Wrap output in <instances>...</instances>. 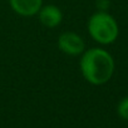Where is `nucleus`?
Wrapping results in <instances>:
<instances>
[{
    "label": "nucleus",
    "instance_id": "nucleus-4",
    "mask_svg": "<svg viewBox=\"0 0 128 128\" xmlns=\"http://www.w3.org/2000/svg\"><path fill=\"white\" fill-rule=\"evenodd\" d=\"M36 15L40 24L48 29H54L59 26L63 22V12L55 4H43Z\"/></svg>",
    "mask_w": 128,
    "mask_h": 128
},
{
    "label": "nucleus",
    "instance_id": "nucleus-2",
    "mask_svg": "<svg viewBox=\"0 0 128 128\" xmlns=\"http://www.w3.org/2000/svg\"><path fill=\"white\" fill-rule=\"evenodd\" d=\"M87 29L90 38L100 45L113 44L119 35V25L117 20L112 14L104 10H98L89 16Z\"/></svg>",
    "mask_w": 128,
    "mask_h": 128
},
{
    "label": "nucleus",
    "instance_id": "nucleus-1",
    "mask_svg": "<svg viewBox=\"0 0 128 128\" xmlns=\"http://www.w3.org/2000/svg\"><path fill=\"white\" fill-rule=\"evenodd\" d=\"M79 69L88 83L103 86L108 83L114 74V58L108 50L100 46H93L80 54Z\"/></svg>",
    "mask_w": 128,
    "mask_h": 128
},
{
    "label": "nucleus",
    "instance_id": "nucleus-6",
    "mask_svg": "<svg viewBox=\"0 0 128 128\" xmlns=\"http://www.w3.org/2000/svg\"><path fill=\"white\" fill-rule=\"evenodd\" d=\"M117 113L122 119L128 120V97H124L119 100L117 106Z\"/></svg>",
    "mask_w": 128,
    "mask_h": 128
},
{
    "label": "nucleus",
    "instance_id": "nucleus-7",
    "mask_svg": "<svg viewBox=\"0 0 128 128\" xmlns=\"http://www.w3.org/2000/svg\"><path fill=\"white\" fill-rule=\"evenodd\" d=\"M97 6H98V10L107 12V9L109 6V0H97Z\"/></svg>",
    "mask_w": 128,
    "mask_h": 128
},
{
    "label": "nucleus",
    "instance_id": "nucleus-3",
    "mask_svg": "<svg viewBox=\"0 0 128 128\" xmlns=\"http://www.w3.org/2000/svg\"><path fill=\"white\" fill-rule=\"evenodd\" d=\"M58 48L62 53L70 55V56H79L87 48L86 42L82 35L76 32H63L58 36Z\"/></svg>",
    "mask_w": 128,
    "mask_h": 128
},
{
    "label": "nucleus",
    "instance_id": "nucleus-5",
    "mask_svg": "<svg viewBox=\"0 0 128 128\" xmlns=\"http://www.w3.org/2000/svg\"><path fill=\"white\" fill-rule=\"evenodd\" d=\"M43 4V0H9L12 10L24 18L36 15Z\"/></svg>",
    "mask_w": 128,
    "mask_h": 128
}]
</instances>
